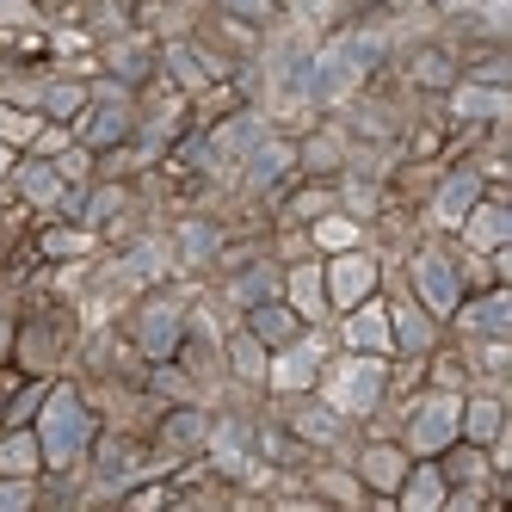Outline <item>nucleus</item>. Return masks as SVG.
<instances>
[{
    "label": "nucleus",
    "instance_id": "obj_1",
    "mask_svg": "<svg viewBox=\"0 0 512 512\" xmlns=\"http://www.w3.org/2000/svg\"><path fill=\"white\" fill-rule=\"evenodd\" d=\"M377 62V38H340L334 50H321L315 68H309V93L315 99H346Z\"/></svg>",
    "mask_w": 512,
    "mask_h": 512
},
{
    "label": "nucleus",
    "instance_id": "obj_2",
    "mask_svg": "<svg viewBox=\"0 0 512 512\" xmlns=\"http://www.w3.org/2000/svg\"><path fill=\"white\" fill-rule=\"evenodd\" d=\"M81 445H87V414H81L75 389H56V395L44 401V457H50L56 469H68V463L81 457Z\"/></svg>",
    "mask_w": 512,
    "mask_h": 512
},
{
    "label": "nucleus",
    "instance_id": "obj_3",
    "mask_svg": "<svg viewBox=\"0 0 512 512\" xmlns=\"http://www.w3.org/2000/svg\"><path fill=\"white\" fill-rule=\"evenodd\" d=\"M377 395H383V364L377 352L371 358H346L334 377H327V401H334V414H371L377 408Z\"/></svg>",
    "mask_w": 512,
    "mask_h": 512
},
{
    "label": "nucleus",
    "instance_id": "obj_4",
    "mask_svg": "<svg viewBox=\"0 0 512 512\" xmlns=\"http://www.w3.org/2000/svg\"><path fill=\"white\" fill-rule=\"evenodd\" d=\"M414 284H420V297H426L432 315L457 309V272H451L445 253H420V260H414Z\"/></svg>",
    "mask_w": 512,
    "mask_h": 512
},
{
    "label": "nucleus",
    "instance_id": "obj_5",
    "mask_svg": "<svg viewBox=\"0 0 512 512\" xmlns=\"http://www.w3.org/2000/svg\"><path fill=\"white\" fill-rule=\"evenodd\" d=\"M457 420H463L457 401H451V395H432L426 408H420V420L408 426V445H414V451H438V445L457 432Z\"/></svg>",
    "mask_w": 512,
    "mask_h": 512
},
{
    "label": "nucleus",
    "instance_id": "obj_6",
    "mask_svg": "<svg viewBox=\"0 0 512 512\" xmlns=\"http://www.w3.org/2000/svg\"><path fill=\"white\" fill-rule=\"evenodd\" d=\"M371 284H377V266L364 260V253H340V260H334V303L340 309L364 303V297H371Z\"/></svg>",
    "mask_w": 512,
    "mask_h": 512
},
{
    "label": "nucleus",
    "instance_id": "obj_7",
    "mask_svg": "<svg viewBox=\"0 0 512 512\" xmlns=\"http://www.w3.org/2000/svg\"><path fill=\"white\" fill-rule=\"evenodd\" d=\"M315 371H321V346H315V340H303V346H290L266 377H272L278 389H309V383H315Z\"/></svg>",
    "mask_w": 512,
    "mask_h": 512
},
{
    "label": "nucleus",
    "instance_id": "obj_8",
    "mask_svg": "<svg viewBox=\"0 0 512 512\" xmlns=\"http://www.w3.org/2000/svg\"><path fill=\"white\" fill-rule=\"evenodd\" d=\"M358 309V303H352ZM346 340L358 346V352H389V315L377 309V303H364L352 321H346Z\"/></svg>",
    "mask_w": 512,
    "mask_h": 512
},
{
    "label": "nucleus",
    "instance_id": "obj_9",
    "mask_svg": "<svg viewBox=\"0 0 512 512\" xmlns=\"http://www.w3.org/2000/svg\"><path fill=\"white\" fill-rule=\"evenodd\" d=\"M463 223H469V247H482V253H488V247H500V241H506L512 216H506L500 204H475V210L463 216Z\"/></svg>",
    "mask_w": 512,
    "mask_h": 512
},
{
    "label": "nucleus",
    "instance_id": "obj_10",
    "mask_svg": "<svg viewBox=\"0 0 512 512\" xmlns=\"http://www.w3.org/2000/svg\"><path fill=\"white\" fill-rule=\"evenodd\" d=\"M475 192H482V186H475V173H457V179H451V186H445V192H438V223H451V229H457V223H463V216L475 210Z\"/></svg>",
    "mask_w": 512,
    "mask_h": 512
},
{
    "label": "nucleus",
    "instance_id": "obj_11",
    "mask_svg": "<svg viewBox=\"0 0 512 512\" xmlns=\"http://www.w3.org/2000/svg\"><path fill=\"white\" fill-rule=\"evenodd\" d=\"M38 469V438H7V445H0V475H31Z\"/></svg>",
    "mask_w": 512,
    "mask_h": 512
},
{
    "label": "nucleus",
    "instance_id": "obj_12",
    "mask_svg": "<svg viewBox=\"0 0 512 512\" xmlns=\"http://www.w3.org/2000/svg\"><path fill=\"white\" fill-rule=\"evenodd\" d=\"M284 167H290V149H284V142H266V149L247 161V186H266V179H278Z\"/></svg>",
    "mask_w": 512,
    "mask_h": 512
},
{
    "label": "nucleus",
    "instance_id": "obj_13",
    "mask_svg": "<svg viewBox=\"0 0 512 512\" xmlns=\"http://www.w3.org/2000/svg\"><path fill=\"white\" fill-rule=\"evenodd\" d=\"M173 334H179V315H173V309H149V321H142V346L161 358V352L173 346Z\"/></svg>",
    "mask_w": 512,
    "mask_h": 512
},
{
    "label": "nucleus",
    "instance_id": "obj_14",
    "mask_svg": "<svg viewBox=\"0 0 512 512\" xmlns=\"http://www.w3.org/2000/svg\"><path fill=\"white\" fill-rule=\"evenodd\" d=\"M364 475H371L377 488H395V482H401V451H389V445L364 451Z\"/></svg>",
    "mask_w": 512,
    "mask_h": 512
},
{
    "label": "nucleus",
    "instance_id": "obj_15",
    "mask_svg": "<svg viewBox=\"0 0 512 512\" xmlns=\"http://www.w3.org/2000/svg\"><path fill=\"white\" fill-rule=\"evenodd\" d=\"M457 112H463V118H500V112H506V93L463 87V93H457Z\"/></svg>",
    "mask_w": 512,
    "mask_h": 512
},
{
    "label": "nucleus",
    "instance_id": "obj_16",
    "mask_svg": "<svg viewBox=\"0 0 512 512\" xmlns=\"http://www.w3.org/2000/svg\"><path fill=\"white\" fill-rule=\"evenodd\" d=\"M395 334H401V346L426 352V346H432V321H426V315H414V309H395Z\"/></svg>",
    "mask_w": 512,
    "mask_h": 512
},
{
    "label": "nucleus",
    "instance_id": "obj_17",
    "mask_svg": "<svg viewBox=\"0 0 512 512\" xmlns=\"http://www.w3.org/2000/svg\"><path fill=\"white\" fill-rule=\"evenodd\" d=\"M290 303H297L303 315H321V278L303 266V272H290Z\"/></svg>",
    "mask_w": 512,
    "mask_h": 512
},
{
    "label": "nucleus",
    "instance_id": "obj_18",
    "mask_svg": "<svg viewBox=\"0 0 512 512\" xmlns=\"http://www.w3.org/2000/svg\"><path fill=\"white\" fill-rule=\"evenodd\" d=\"M229 352H235V371L241 377H266V352H260V340H253V334H241Z\"/></svg>",
    "mask_w": 512,
    "mask_h": 512
},
{
    "label": "nucleus",
    "instance_id": "obj_19",
    "mask_svg": "<svg viewBox=\"0 0 512 512\" xmlns=\"http://www.w3.org/2000/svg\"><path fill=\"white\" fill-rule=\"evenodd\" d=\"M469 327H488V334H500V327H506V297H500V290L469 309Z\"/></svg>",
    "mask_w": 512,
    "mask_h": 512
},
{
    "label": "nucleus",
    "instance_id": "obj_20",
    "mask_svg": "<svg viewBox=\"0 0 512 512\" xmlns=\"http://www.w3.org/2000/svg\"><path fill=\"white\" fill-rule=\"evenodd\" d=\"M25 192L38 198V204H50V198H62V179H56V167H25Z\"/></svg>",
    "mask_w": 512,
    "mask_h": 512
},
{
    "label": "nucleus",
    "instance_id": "obj_21",
    "mask_svg": "<svg viewBox=\"0 0 512 512\" xmlns=\"http://www.w3.org/2000/svg\"><path fill=\"white\" fill-rule=\"evenodd\" d=\"M315 241H321V247H352L358 229L346 223V216H321V223H315Z\"/></svg>",
    "mask_w": 512,
    "mask_h": 512
},
{
    "label": "nucleus",
    "instance_id": "obj_22",
    "mask_svg": "<svg viewBox=\"0 0 512 512\" xmlns=\"http://www.w3.org/2000/svg\"><path fill=\"white\" fill-rule=\"evenodd\" d=\"M438 500H445V488H438V475H432V469H420L414 482H408V506H420V512H426V506H438Z\"/></svg>",
    "mask_w": 512,
    "mask_h": 512
},
{
    "label": "nucleus",
    "instance_id": "obj_23",
    "mask_svg": "<svg viewBox=\"0 0 512 512\" xmlns=\"http://www.w3.org/2000/svg\"><path fill=\"white\" fill-rule=\"evenodd\" d=\"M290 334V309H260L253 315V340H284Z\"/></svg>",
    "mask_w": 512,
    "mask_h": 512
},
{
    "label": "nucleus",
    "instance_id": "obj_24",
    "mask_svg": "<svg viewBox=\"0 0 512 512\" xmlns=\"http://www.w3.org/2000/svg\"><path fill=\"white\" fill-rule=\"evenodd\" d=\"M31 136H38V118L7 112V105H0V142H31Z\"/></svg>",
    "mask_w": 512,
    "mask_h": 512
},
{
    "label": "nucleus",
    "instance_id": "obj_25",
    "mask_svg": "<svg viewBox=\"0 0 512 512\" xmlns=\"http://www.w3.org/2000/svg\"><path fill=\"white\" fill-rule=\"evenodd\" d=\"M44 105H50L56 118H75L81 105H87V93H81V87H50V93H44Z\"/></svg>",
    "mask_w": 512,
    "mask_h": 512
},
{
    "label": "nucleus",
    "instance_id": "obj_26",
    "mask_svg": "<svg viewBox=\"0 0 512 512\" xmlns=\"http://www.w3.org/2000/svg\"><path fill=\"white\" fill-rule=\"evenodd\" d=\"M469 432L475 438H494L500 432V401H475V408H469Z\"/></svg>",
    "mask_w": 512,
    "mask_h": 512
},
{
    "label": "nucleus",
    "instance_id": "obj_27",
    "mask_svg": "<svg viewBox=\"0 0 512 512\" xmlns=\"http://www.w3.org/2000/svg\"><path fill=\"white\" fill-rule=\"evenodd\" d=\"M87 136H93V142H105V136H124V105H112V112H99Z\"/></svg>",
    "mask_w": 512,
    "mask_h": 512
},
{
    "label": "nucleus",
    "instance_id": "obj_28",
    "mask_svg": "<svg viewBox=\"0 0 512 512\" xmlns=\"http://www.w3.org/2000/svg\"><path fill=\"white\" fill-rule=\"evenodd\" d=\"M173 68H179V81H186V87H198V81H204V68L192 62V50H173Z\"/></svg>",
    "mask_w": 512,
    "mask_h": 512
},
{
    "label": "nucleus",
    "instance_id": "obj_29",
    "mask_svg": "<svg viewBox=\"0 0 512 512\" xmlns=\"http://www.w3.org/2000/svg\"><path fill=\"white\" fill-rule=\"evenodd\" d=\"M229 13H241V19H266L272 13V0H223Z\"/></svg>",
    "mask_w": 512,
    "mask_h": 512
},
{
    "label": "nucleus",
    "instance_id": "obj_30",
    "mask_svg": "<svg viewBox=\"0 0 512 512\" xmlns=\"http://www.w3.org/2000/svg\"><path fill=\"white\" fill-rule=\"evenodd\" d=\"M297 432H309V438H334V420H321V414H303V420H297Z\"/></svg>",
    "mask_w": 512,
    "mask_h": 512
},
{
    "label": "nucleus",
    "instance_id": "obj_31",
    "mask_svg": "<svg viewBox=\"0 0 512 512\" xmlns=\"http://www.w3.org/2000/svg\"><path fill=\"white\" fill-rule=\"evenodd\" d=\"M0 19H7V25H25V19H31V0H0Z\"/></svg>",
    "mask_w": 512,
    "mask_h": 512
},
{
    "label": "nucleus",
    "instance_id": "obj_32",
    "mask_svg": "<svg viewBox=\"0 0 512 512\" xmlns=\"http://www.w3.org/2000/svg\"><path fill=\"white\" fill-rule=\"evenodd\" d=\"M451 475H482V457H475V451H457V457H451Z\"/></svg>",
    "mask_w": 512,
    "mask_h": 512
},
{
    "label": "nucleus",
    "instance_id": "obj_33",
    "mask_svg": "<svg viewBox=\"0 0 512 512\" xmlns=\"http://www.w3.org/2000/svg\"><path fill=\"white\" fill-rule=\"evenodd\" d=\"M25 500H31L25 488H0V506H25Z\"/></svg>",
    "mask_w": 512,
    "mask_h": 512
},
{
    "label": "nucleus",
    "instance_id": "obj_34",
    "mask_svg": "<svg viewBox=\"0 0 512 512\" xmlns=\"http://www.w3.org/2000/svg\"><path fill=\"white\" fill-rule=\"evenodd\" d=\"M303 13H315V19H327V13H334V0H303Z\"/></svg>",
    "mask_w": 512,
    "mask_h": 512
},
{
    "label": "nucleus",
    "instance_id": "obj_35",
    "mask_svg": "<svg viewBox=\"0 0 512 512\" xmlns=\"http://www.w3.org/2000/svg\"><path fill=\"white\" fill-rule=\"evenodd\" d=\"M0 173H7V149H0Z\"/></svg>",
    "mask_w": 512,
    "mask_h": 512
}]
</instances>
